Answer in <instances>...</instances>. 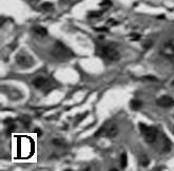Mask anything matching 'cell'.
Masks as SVG:
<instances>
[{
	"mask_svg": "<svg viewBox=\"0 0 174 171\" xmlns=\"http://www.w3.org/2000/svg\"><path fill=\"white\" fill-rule=\"evenodd\" d=\"M52 54L56 59L60 60V61H67V60L71 59L74 56L73 53L60 41H57L54 46V49L52 51Z\"/></svg>",
	"mask_w": 174,
	"mask_h": 171,
	"instance_id": "cell-1",
	"label": "cell"
},
{
	"mask_svg": "<svg viewBox=\"0 0 174 171\" xmlns=\"http://www.w3.org/2000/svg\"><path fill=\"white\" fill-rule=\"evenodd\" d=\"M139 130L142 132V134L145 137L146 142L149 144H153L154 142L157 139V135H158V130L154 127H148L143 123H139Z\"/></svg>",
	"mask_w": 174,
	"mask_h": 171,
	"instance_id": "cell-2",
	"label": "cell"
},
{
	"mask_svg": "<svg viewBox=\"0 0 174 171\" xmlns=\"http://www.w3.org/2000/svg\"><path fill=\"white\" fill-rule=\"evenodd\" d=\"M97 52L101 57H104L112 61L119 59V53L117 52V50L110 46H99L97 48Z\"/></svg>",
	"mask_w": 174,
	"mask_h": 171,
	"instance_id": "cell-3",
	"label": "cell"
},
{
	"mask_svg": "<svg viewBox=\"0 0 174 171\" xmlns=\"http://www.w3.org/2000/svg\"><path fill=\"white\" fill-rule=\"evenodd\" d=\"M117 126L115 124H106L100 129H98V131L95 133V136H106L109 139H113L117 135Z\"/></svg>",
	"mask_w": 174,
	"mask_h": 171,
	"instance_id": "cell-4",
	"label": "cell"
},
{
	"mask_svg": "<svg viewBox=\"0 0 174 171\" xmlns=\"http://www.w3.org/2000/svg\"><path fill=\"white\" fill-rule=\"evenodd\" d=\"M16 62L19 65V67L23 68V69H27L31 68L34 66V60L31 56L26 54H18L16 56Z\"/></svg>",
	"mask_w": 174,
	"mask_h": 171,
	"instance_id": "cell-5",
	"label": "cell"
},
{
	"mask_svg": "<svg viewBox=\"0 0 174 171\" xmlns=\"http://www.w3.org/2000/svg\"><path fill=\"white\" fill-rule=\"evenodd\" d=\"M156 104L162 108H169V107H172L174 105V99L168 95H164L157 99Z\"/></svg>",
	"mask_w": 174,
	"mask_h": 171,
	"instance_id": "cell-6",
	"label": "cell"
},
{
	"mask_svg": "<svg viewBox=\"0 0 174 171\" xmlns=\"http://www.w3.org/2000/svg\"><path fill=\"white\" fill-rule=\"evenodd\" d=\"M162 52L165 56L173 57L174 56V46L171 45V43H167V45H165L164 46H162Z\"/></svg>",
	"mask_w": 174,
	"mask_h": 171,
	"instance_id": "cell-7",
	"label": "cell"
},
{
	"mask_svg": "<svg viewBox=\"0 0 174 171\" xmlns=\"http://www.w3.org/2000/svg\"><path fill=\"white\" fill-rule=\"evenodd\" d=\"M46 84V81L43 77H37L33 81V86L36 87L37 89H41V88L45 87V85Z\"/></svg>",
	"mask_w": 174,
	"mask_h": 171,
	"instance_id": "cell-8",
	"label": "cell"
},
{
	"mask_svg": "<svg viewBox=\"0 0 174 171\" xmlns=\"http://www.w3.org/2000/svg\"><path fill=\"white\" fill-rule=\"evenodd\" d=\"M33 31L34 33H36L37 35H39V36H46L48 35V31H46V27H41V26H35L33 27Z\"/></svg>",
	"mask_w": 174,
	"mask_h": 171,
	"instance_id": "cell-9",
	"label": "cell"
},
{
	"mask_svg": "<svg viewBox=\"0 0 174 171\" xmlns=\"http://www.w3.org/2000/svg\"><path fill=\"white\" fill-rule=\"evenodd\" d=\"M130 105H131V109L132 110H138L140 107L143 106L142 101L138 100V99H133V100H131Z\"/></svg>",
	"mask_w": 174,
	"mask_h": 171,
	"instance_id": "cell-10",
	"label": "cell"
},
{
	"mask_svg": "<svg viewBox=\"0 0 174 171\" xmlns=\"http://www.w3.org/2000/svg\"><path fill=\"white\" fill-rule=\"evenodd\" d=\"M128 165V158H127V153H123L120 158V166L121 168H126Z\"/></svg>",
	"mask_w": 174,
	"mask_h": 171,
	"instance_id": "cell-11",
	"label": "cell"
},
{
	"mask_svg": "<svg viewBox=\"0 0 174 171\" xmlns=\"http://www.w3.org/2000/svg\"><path fill=\"white\" fill-rule=\"evenodd\" d=\"M20 120L23 123V125L27 127L30 126V123H31V118H30V116H27V115H23L22 117H20Z\"/></svg>",
	"mask_w": 174,
	"mask_h": 171,
	"instance_id": "cell-12",
	"label": "cell"
},
{
	"mask_svg": "<svg viewBox=\"0 0 174 171\" xmlns=\"http://www.w3.org/2000/svg\"><path fill=\"white\" fill-rule=\"evenodd\" d=\"M41 9L45 11H51L53 9V4H52L51 2H45V3L41 4Z\"/></svg>",
	"mask_w": 174,
	"mask_h": 171,
	"instance_id": "cell-13",
	"label": "cell"
},
{
	"mask_svg": "<svg viewBox=\"0 0 174 171\" xmlns=\"http://www.w3.org/2000/svg\"><path fill=\"white\" fill-rule=\"evenodd\" d=\"M149 163H150V159H149L146 155L140 156V164H142L143 166H148Z\"/></svg>",
	"mask_w": 174,
	"mask_h": 171,
	"instance_id": "cell-14",
	"label": "cell"
},
{
	"mask_svg": "<svg viewBox=\"0 0 174 171\" xmlns=\"http://www.w3.org/2000/svg\"><path fill=\"white\" fill-rule=\"evenodd\" d=\"M103 15V12H92L89 14V17L90 18H96V17H100Z\"/></svg>",
	"mask_w": 174,
	"mask_h": 171,
	"instance_id": "cell-15",
	"label": "cell"
},
{
	"mask_svg": "<svg viewBox=\"0 0 174 171\" xmlns=\"http://www.w3.org/2000/svg\"><path fill=\"white\" fill-rule=\"evenodd\" d=\"M143 81H157V78L155 76H143Z\"/></svg>",
	"mask_w": 174,
	"mask_h": 171,
	"instance_id": "cell-16",
	"label": "cell"
},
{
	"mask_svg": "<svg viewBox=\"0 0 174 171\" xmlns=\"http://www.w3.org/2000/svg\"><path fill=\"white\" fill-rule=\"evenodd\" d=\"M111 5H112V2L110 0H104L100 3V7H111Z\"/></svg>",
	"mask_w": 174,
	"mask_h": 171,
	"instance_id": "cell-17",
	"label": "cell"
},
{
	"mask_svg": "<svg viewBox=\"0 0 174 171\" xmlns=\"http://www.w3.org/2000/svg\"><path fill=\"white\" fill-rule=\"evenodd\" d=\"M95 31L97 32H108L109 29L108 27H95Z\"/></svg>",
	"mask_w": 174,
	"mask_h": 171,
	"instance_id": "cell-18",
	"label": "cell"
},
{
	"mask_svg": "<svg viewBox=\"0 0 174 171\" xmlns=\"http://www.w3.org/2000/svg\"><path fill=\"white\" fill-rule=\"evenodd\" d=\"M131 37H132V40H135V41L140 39V35H138V34H132Z\"/></svg>",
	"mask_w": 174,
	"mask_h": 171,
	"instance_id": "cell-19",
	"label": "cell"
},
{
	"mask_svg": "<svg viewBox=\"0 0 174 171\" xmlns=\"http://www.w3.org/2000/svg\"><path fill=\"white\" fill-rule=\"evenodd\" d=\"M151 46H152V41H147V42L143 45V46H145V49H149V48H151Z\"/></svg>",
	"mask_w": 174,
	"mask_h": 171,
	"instance_id": "cell-20",
	"label": "cell"
},
{
	"mask_svg": "<svg viewBox=\"0 0 174 171\" xmlns=\"http://www.w3.org/2000/svg\"><path fill=\"white\" fill-rule=\"evenodd\" d=\"M173 86H174V81H173Z\"/></svg>",
	"mask_w": 174,
	"mask_h": 171,
	"instance_id": "cell-21",
	"label": "cell"
}]
</instances>
